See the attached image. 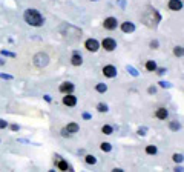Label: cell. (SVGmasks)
<instances>
[{
	"instance_id": "obj_1",
	"label": "cell",
	"mask_w": 184,
	"mask_h": 172,
	"mask_svg": "<svg viewBox=\"0 0 184 172\" xmlns=\"http://www.w3.org/2000/svg\"><path fill=\"white\" fill-rule=\"evenodd\" d=\"M23 19H25V22H26L28 25L36 26V28L43 26V23H45L43 15H42L37 9H26V11H25V14H23Z\"/></svg>"
},
{
	"instance_id": "obj_2",
	"label": "cell",
	"mask_w": 184,
	"mask_h": 172,
	"mask_svg": "<svg viewBox=\"0 0 184 172\" xmlns=\"http://www.w3.org/2000/svg\"><path fill=\"white\" fill-rule=\"evenodd\" d=\"M32 62H34V65L37 68H45V66H48V63H49V57H48V54H45V52H37L34 55Z\"/></svg>"
},
{
	"instance_id": "obj_3",
	"label": "cell",
	"mask_w": 184,
	"mask_h": 172,
	"mask_svg": "<svg viewBox=\"0 0 184 172\" xmlns=\"http://www.w3.org/2000/svg\"><path fill=\"white\" fill-rule=\"evenodd\" d=\"M117 25H118V22H117L115 17H107V19H104V22H103V26H104V29H107V31L115 29Z\"/></svg>"
},
{
	"instance_id": "obj_4",
	"label": "cell",
	"mask_w": 184,
	"mask_h": 172,
	"mask_svg": "<svg viewBox=\"0 0 184 172\" xmlns=\"http://www.w3.org/2000/svg\"><path fill=\"white\" fill-rule=\"evenodd\" d=\"M55 165H57V168H58L60 171H71V166H69L65 160H61L60 155H55Z\"/></svg>"
},
{
	"instance_id": "obj_5",
	"label": "cell",
	"mask_w": 184,
	"mask_h": 172,
	"mask_svg": "<svg viewBox=\"0 0 184 172\" xmlns=\"http://www.w3.org/2000/svg\"><path fill=\"white\" fill-rule=\"evenodd\" d=\"M85 48H86L88 51H91V52H95V51H98L100 43L97 42L95 39H89V40H86V43H85Z\"/></svg>"
},
{
	"instance_id": "obj_6",
	"label": "cell",
	"mask_w": 184,
	"mask_h": 172,
	"mask_svg": "<svg viewBox=\"0 0 184 172\" xmlns=\"http://www.w3.org/2000/svg\"><path fill=\"white\" fill-rule=\"evenodd\" d=\"M101 46H103L106 51H114V49L117 48V42H115L114 39H104V40L101 42Z\"/></svg>"
},
{
	"instance_id": "obj_7",
	"label": "cell",
	"mask_w": 184,
	"mask_h": 172,
	"mask_svg": "<svg viewBox=\"0 0 184 172\" xmlns=\"http://www.w3.org/2000/svg\"><path fill=\"white\" fill-rule=\"evenodd\" d=\"M103 74H104L106 77L112 79V77H115V75H117V68H115V66H112V65H107V66H104V68H103Z\"/></svg>"
},
{
	"instance_id": "obj_8",
	"label": "cell",
	"mask_w": 184,
	"mask_h": 172,
	"mask_svg": "<svg viewBox=\"0 0 184 172\" xmlns=\"http://www.w3.org/2000/svg\"><path fill=\"white\" fill-rule=\"evenodd\" d=\"M63 105L65 106H75L77 105V97L72 94H66V97H63Z\"/></svg>"
},
{
	"instance_id": "obj_9",
	"label": "cell",
	"mask_w": 184,
	"mask_h": 172,
	"mask_svg": "<svg viewBox=\"0 0 184 172\" xmlns=\"http://www.w3.org/2000/svg\"><path fill=\"white\" fill-rule=\"evenodd\" d=\"M72 91H74V85L71 82H63L60 85V92H63V94H71Z\"/></svg>"
},
{
	"instance_id": "obj_10",
	"label": "cell",
	"mask_w": 184,
	"mask_h": 172,
	"mask_svg": "<svg viewBox=\"0 0 184 172\" xmlns=\"http://www.w3.org/2000/svg\"><path fill=\"white\" fill-rule=\"evenodd\" d=\"M181 8H183V2L181 0H169V9L181 11Z\"/></svg>"
},
{
	"instance_id": "obj_11",
	"label": "cell",
	"mask_w": 184,
	"mask_h": 172,
	"mask_svg": "<svg viewBox=\"0 0 184 172\" xmlns=\"http://www.w3.org/2000/svg\"><path fill=\"white\" fill-rule=\"evenodd\" d=\"M121 31L123 32H134L135 31V25L132 22H124V23H121Z\"/></svg>"
},
{
	"instance_id": "obj_12",
	"label": "cell",
	"mask_w": 184,
	"mask_h": 172,
	"mask_svg": "<svg viewBox=\"0 0 184 172\" xmlns=\"http://www.w3.org/2000/svg\"><path fill=\"white\" fill-rule=\"evenodd\" d=\"M167 115H169V112H167V109H166V108H158V109H157V112H155V117H157V118H160V120H166V118H167Z\"/></svg>"
},
{
	"instance_id": "obj_13",
	"label": "cell",
	"mask_w": 184,
	"mask_h": 172,
	"mask_svg": "<svg viewBox=\"0 0 184 172\" xmlns=\"http://www.w3.org/2000/svg\"><path fill=\"white\" fill-rule=\"evenodd\" d=\"M71 63H72L74 66H80V65L83 63V57H82L80 54L74 52V54H72V57H71Z\"/></svg>"
},
{
	"instance_id": "obj_14",
	"label": "cell",
	"mask_w": 184,
	"mask_h": 172,
	"mask_svg": "<svg viewBox=\"0 0 184 172\" xmlns=\"http://www.w3.org/2000/svg\"><path fill=\"white\" fill-rule=\"evenodd\" d=\"M66 131L69 132V134H75V132H78V129H80V126L77 125V123H69L68 126H66Z\"/></svg>"
},
{
	"instance_id": "obj_15",
	"label": "cell",
	"mask_w": 184,
	"mask_h": 172,
	"mask_svg": "<svg viewBox=\"0 0 184 172\" xmlns=\"http://www.w3.org/2000/svg\"><path fill=\"white\" fill-rule=\"evenodd\" d=\"M100 149H101L103 152H111V151H112V144H111V143H101V144H100Z\"/></svg>"
},
{
	"instance_id": "obj_16",
	"label": "cell",
	"mask_w": 184,
	"mask_h": 172,
	"mask_svg": "<svg viewBox=\"0 0 184 172\" xmlns=\"http://www.w3.org/2000/svg\"><path fill=\"white\" fill-rule=\"evenodd\" d=\"M157 146H153V144H149V146H146V152L149 154V155H155L157 154Z\"/></svg>"
},
{
	"instance_id": "obj_17",
	"label": "cell",
	"mask_w": 184,
	"mask_h": 172,
	"mask_svg": "<svg viewBox=\"0 0 184 172\" xmlns=\"http://www.w3.org/2000/svg\"><path fill=\"white\" fill-rule=\"evenodd\" d=\"M146 69H147V71H155V69H157V63H155L153 60H149V62L146 63Z\"/></svg>"
},
{
	"instance_id": "obj_18",
	"label": "cell",
	"mask_w": 184,
	"mask_h": 172,
	"mask_svg": "<svg viewBox=\"0 0 184 172\" xmlns=\"http://www.w3.org/2000/svg\"><path fill=\"white\" fill-rule=\"evenodd\" d=\"M101 132L106 134V135H111V134L114 132V129H112V126H109V125H104V126L101 128Z\"/></svg>"
},
{
	"instance_id": "obj_19",
	"label": "cell",
	"mask_w": 184,
	"mask_h": 172,
	"mask_svg": "<svg viewBox=\"0 0 184 172\" xmlns=\"http://www.w3.org/2000/svg\"><path fill=\"white\" fill-rule=\"evenodd\" d=\"M95 89H97L98 92H101V94H103V92H106V91H107V86L104 85V83H97Z\"/></svg>"
},
{
	"instance_id": "obj_20",
	"label": "cell",
	"mask_w": 184,
	"mask_h": 172,
	"mask_svg": "<svg viewBox=\"0 0 184 172\" xmlns=\"http://www.w3.org/2000/svg\"><path fill=\"white\" fill-rule=\"evenodd\" d=\"M85 161H86L88 165H95V163H97V158H95L94 155H86V157H85Z\"/></svg>"
},
{
	"instance_id": "obj_21",
	"label": "cell",
	"mask_w": 184,
	"mask_h": 172,
	"mask_svg": "<svg viewBox=\"0 0 184 172\" xmlns=\"http://www.w3.org/2000/svg\"><path fill=\"white\" fill-rule=\"evenodd\" d=\"M97 109H98V112H107L109 109H107V105H104V103H98L97 105Z\"/></svg>"
},
{
	"instance_id": "obj_22",
	"label": "cell",
	"mask_w": 184,
	"mask_h": 172,
	"mask_svg": "<svg viewBox=\"0 0 184 172\" xmlns=\"http://www.w3.org/2000/svg\"><path fill=\"white\" fill-rule=\"evenodd\" d=\"M174 54H175L177 57H183V46H175Z\"/></svg>"
},
{
	"instance_id": "obj_23",
	"label": "cell",
	"mask_w": 184,
	"mask_h": 172,
	"mask_svg": "<svg viewBox=\"0 0 184 172\" xmlns=\"http://www.w3.org/2000/svg\"><path fill=\"white\" fill-rule=\"evenodd\" d=\"M181 128V125L177 122V120H174V122H170V129L172 131H178V129Z\"/></svg>"
},
{
	"instance_id": "obj_24",
	"label": "cell",
	"mask_w": 184,
	"mask_h": 172,
	"mask_svg": "<svg viewBox=\"0 0 184 172\" xmlns=\"http://www.w3.org/2000/svg\"><path fill=\"white\" fill-rule=\"evenodd\" d=\"M174 161L175 163H181L183 161V154H174Z\"/></svg>"
},
{
	"instance_id": "obj_25",
	"label": "cell",
	"mask_w": 184,
	"mask_h": 172,
	"mask_svg": "<svg viewBox=\"0 0 184 172\" xmlns=\"http://www.w3.org/2000/svg\"><path fill=\"white\" fill-rule=\"evenodd\" d=\"M128 71L134 75V77H138V72H137V69L135 68H132V66H128Z\"/></svg>"
},
{
	"instance_id": "obj_26",
	"label": "cell",
	"mask_w": 184,
	"mask_h": 172,
	"mask_svg": "<svg viewBox=\"0 0 184 172\" xmlns=\"http://www.w3.org/2000/svg\"><path fill=\"white\" fill-rule=\"evenodd\" d=\"M2 55H6V57H12V58L15 57V54H14V52H9V51H5V49L2 51Z\"/></svg>"
},
{
	"instance_id": "obj_27",
	"label": "cell",
	"mask_w": 184,
	"mask_h": 172,
	"mask_svg": "<svg viewBox=\"0 0 184 172\" xmlns=\"http://www.w3.org/2000/svg\"><path fill=\"white\" fill-rule=\"evenodd\" d=\"M8 126V122H5L3 118H0V129H5Z\"/></svg>"
},
{
	"instance_id": "obj_28",
	"label": "cell",
	"mask_w": 184,
	"mask_h": 172,
	"mask_svg": "<svg viewBox=\"0 0 184 172\" xmlns=\"http://www.w3.org/2000/svg\"><path fill=\"white\" fill-rule=\"evenodd\" d=\"M155 71H158L157 74H160V75H163V74H166V72H167V69H166V68H160V69H155Z\"/></svg>"
},
{
	"instance_id": "obj_29",
	"label": "cell",
	"mask_w": 184,
	"mask_h": 172,
	"mask_svg": "<svg viewBox=\"0 0 184 172\" xmlns=\"http://www.w3.org/2000/svg\"><path fill=\"white\" fill-rule=\"evenodd\" d=\"M158 45H160V43H158V40H152V42H150V48L157 49V48H158Z\"/></svg>"
},
{
	"instance_id": "obj_30",
	"label": "cell",
	"mask_w": 184,
	"mask_h": 172,
	"mask_svg": "<svg viewBox=\"0 0 184 172\" xmlns=\"http://www.w3.org/2000/svg\"><path fill=\"white\" fill-rule=\"evenodd\" d=\"M160 86H161V88H170V83H167V82H160Z\"/></svg>"
},
{
	"instance_id": "obj_31",
	"label": "cell",
	"mask_w": 184,
	"mask_h": 172,
	"mask_svg": "<svg viewBox=\"0 0 184 172\" xmlns=\"http://www.w3.org/2000/svg\"><path fill=\"white\" fill-rule=\"evenodd\" d=\"M0 79H6V80H11L12 77H11V75H8V74H0Z\"/></svg>"
},
{
	"instance_id": "obj_32",
	"label": "cell",
	"mask_w": 184,
	"mask_h": 172,
	"mask_svg": "<svg viewBox=\"0 0 184 172\" xmlns=\"http://www.w3.org/2000/svg\"><path fill=\"white\" fill-rule=\"evenodd\" d=\"M83 118H85V120H91L92 115L91 114H88V112H85V114H83Z\"/></svg>"
},
{
	"instance_id": "obj_33",
	"label": "cell",
	"mask_w": 184,
	"mask_h": 172,
	"mask_svg": "<svg viewBox=\"0 0 184 172\" xmlns=\"http://www.w3.org/2000/svg\"><path fill=\"white\" fill-rule=\"evenodd\" d=\"M138 135H146V128H143V129H138Z\"/></svg>"
},
{
	"instance_id": "obj_34",
	"label": "cell",
	"mask_w": 184,
	"mask_h": 172,
	"mask_svg": "<svg viewBox=\"0 0 184 172\" xmlns=\"http://www.w3.org/2000/svg\"><path fill=\"white\" fill-rule=\"evenodd\" d=\"M61 135H63V137H68V135H71V134H69L66 129H61Z\"/></svg>"
},
{
	"instance_id": "obj_35",
	"label": "cell",
	"mask_w": 184,
	"mask_h": 172,
	"mask_svg": "<svg viewBox=\"0 0 184 172\" xmlns=\"http://www.w3.org/2000/svg\"><path fill=\"white\" fill-rule=\"evenodd\" d=\"M155 92H157V89H155L153 86H152V88H149V94H155Z\"/></svg>"
},
{
	"instance_id": "obj_36",
	"label": "cell",
	"mask_w": 184,
	"mask_h": 172,
	"mask_svg": "<svg viewBox=\"0 0 184 172\" xmlns=\"http://www.w3.org/2000/svg\"><path fill=\"white\" fill-rule=\"evenodd\" d=\"M11 129H12V131H19V125H12V126H11Z\"/></svg>"
},
{
	"instance_id": "obj_37",
	"label": "cell",
	"mask_w": 184,
	"mask_h": 172,
	"mask_svg": "<svg viewBox=\"0 0 184 172\" xmlns=\"http://www.w3.org/2000/svg\"><path fill=\"white\" fill-rule=\"evenodd\" d=\"M45 100L49 103V101H51V95H45Z\"/></svg>"
},
{
	"instance_id": "obj_38",
	"label": "cell",
	"mask_w": 184,
	"mask_h": 172,
	"mask_svg": "<svg viewBox=\"0 0 184 172\" xmlns=\"http://www.w3.org/2000/svg\"><path fill=\"white\" fill-rule=\"evenodd\" d=\"M91 2H97V0H91Z\"/></svg>"
}]
</instances>
